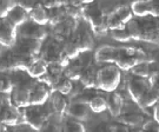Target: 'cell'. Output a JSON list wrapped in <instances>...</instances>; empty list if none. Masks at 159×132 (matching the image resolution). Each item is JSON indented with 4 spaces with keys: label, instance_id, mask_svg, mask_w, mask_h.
I'll list each match as a JSON object with an SVG mask.
<instances>
[{
    "label": "cell",
    "instance_id": "cell-1",
    "mask_svg": "<svg viewBox=\"0 0 159 132\" xmlns=\"http://www.w3.org/2000/svg\"><path fill=\"white\" fill-rule=\"evenodd\" d=\"M131 40L159 43V17H136L126 25Z\"/></svg>",
    "mask_w": 159,
    "mask_h": 132
},
{
    "label": "cell",
    "instance_id": "cell-2",
    "mask_svg": "<svg viewBox=\"0 0 159 132\" xmlns=\"http://www.w3.org/2000/svg\"><path fill=\"white\" fill-rule=\"evenodd\" d=\"M142 61H148L146 52L133 46H120L116 47V57L114 65H117L123 71H131L137 64Z\"/></svg>",
    "mask_w": 159,
    "mask_h": 132
},
{
    "label": "cell",
    "instance_id": "cell-3",
    "mask_svg": "<svg viewBox=\"0 0 159 132\" xmlns=\"http://www.w3.org/2000/svg\"><path fill=\"white\" fill-rule=\"evenodd\" d=\"M121 81L120 69L114 64H106L99 67L97 75V87L105 92H114Z\"/></svg>",
    "mask_w": 159,
    "mask_h": 132
},
{
    "label": "cell",
    "instance_id": "cell-4",
    "mask_svg": "<svg viewBox=\"0 0 159 132\" xmlns=\"http://www.w3.org/2000/svg\"><path fill=\"white\" fill-rule=\"evenodd\" d=\"M86 23L93 31L102 32L107 30V14L104 12L99 2H92L83 7V16Z\"/></svg>",
    "mask_w": 159,
    "mask_h": 132
},
{
    "label": "cell",
    "instance_id": "cell-5",
    "mask_svg": "<svg viewBox=\"0 0 159 132\" xmlns=\"http://www.w3.org/2000/svg\"><path fill=\"white\" fill-rule=\"evenodd\" d=\"M133 19V12L129 6H119L107 14V30L119 31L124 30L126 25Z\"/></svg>",
    "mask_w": 159,
    "mask_h": 132
},
{
    "label": "cell",
    "instance_id": "cell-6",
    "mask_svg": "<svg viewBox=\"0 0 159 132\" xmlns=\"http://www.w3.org/2000/svg\"><path fill=\"white\" fill-rule=\"evenodd\" d=\"M43 106L30 105L23 109L24 123L35 131H40L46 124V112Z\"/></svg>",
    "mask_w": 159,
    "mask_h": 132
},
{
    "label": "cell",
    "instance_id": "cell-7",
    "mask_svg": "<svg viewBox=\"0 0 159 132\" xmlns=\"http://www.w3.org/2000/svg\"><path fill=\"white\" fill-rule=\"evenodd\" d=\"M41 58L47 64H61L65 67L70 63V60L65 57L63 52V44L58 43L54 39L51 43H48L46 46H43Z\"/></svg>",
    "mask_w": 159,
    "mask_h": 132
},
{
    "label": "cell",
    "instance_id": "cell-8",
    "mask_svg": "<svg viewBox=\"0 0 159 132\" xmlns=\"http://www.w3.org/2000/svg\"><path fill=\"white\" fill-rule=\"evenodd\" d=\"M72 38L74 39L75 44L78 45L81 53L91 51L94 46V40L92 37L91 30H90V25L86 23L85 20L83 23L78 24Z\"/></svg>",
    "mask_w": 159,
    "mask_h": 132
},
{
    "label": "cell",
    "instance_id": "cell-9",
    "mask_svg": "<svg viewBox=\"0 0 159 132\" xmlns=\"http://www.w3.org/2000/svg\"><path fill=\"white\" fill-rule=\"evenodd\" d=\"M21 123H24L23 109H18L11 102L0 107V124L13 127Z\"/></svg>",
    "mask_w": 159,
    "mask_h": 132
},
{
    "label": "cell",
    "instance_id": "cell-10",
    "mask_svg": "<svg viewBox=\"0 0 159 132\" xmlns=\"http://www.w3.org/2000/svg\"><path fill=\"white\" fill-rule=\"evenodd\" d=\"M17 54L38 57L43 50V41L31 38H18L17 43L12 47Z\"/></svg>",
    "mask_w": 159,
    "mask_h": 132
},
{
    "label": "cell",
    "instance_id": "cell-11",
    "mask_svg": "<svg viewBox=\"0 0 159 132\" xmlns=\"http://www.w3.org/2000/svg\"><path fill=\"white\" fill-rule=\"evenodd\" d=\"M151 87L150 83L145 78H139L136 75H132L127 80V91L132 100L136 104H139L143 96L148 92V90Z\"/></svg>",
    "mask_w": 159,
    "mask_h": 132
},
{
    "label": "cell",
    "instance_id": "cell-12",
    "mask_svg": "<svg viewBox=\"0 0 159 132\" xmlns=\"http://www.w3.org/2000/svg\"><path fill=\"white\" fill-rule=\"evenodd\" d=\"M52 94V90L50 86L41 81H35L30 85V103L31 105H39L43 106L48 100Z\"/></svg>",
    "mask_w": 159,
    "mask_h": 132
},
{
    "label": "cell",
    "instance_id": "cell-13",
    "mask_svg": "<svg viewBox=\"0 0 159 132\" xmlns=\"http://www.w3.org/2000/svg\"><path fill=\"white\" fill-rule=\"evenodd\" d=\"M18 35L19 38H31L43 41L47 37V30L44 25H39L31 20H27L20 27H18Z\"/></svg>",
    "mask_w": 159,
    "mask_h": 132
},
{
    "label": "cell",
    "instance_id": "cell-14",
    "mask_svg": "<svg viewBox=\"0 0 159 132\" xmlns=\"http://www.w3.org/2000/svg\"><path fill=\"white\" fill-rule=\"evenodd\" d=\"M18 39V29L6 18L0 19V45L4 47H13Z\"/></svg>",
    "mask_w": 159,
    "mask_h": 132
},
{
    "label": "cell",
    "instance_id": "cell-15",
    "mask_svg": "<svg viewBox=\"0 0 159 132\" xmlns=\"http://www.w3.org/2000/svg\"><path fill=\"white\" fill-rule=\"evenodd\" d=\"M91 63L92 61L90 59H87L86 57H81V54H80L78 58L70 60L68 65L64 70V75L70 78L71 80H79L83 70Z\"/></svg>",
    "mask_w": 159,
    "mask_h": 132
},
{
    "label": "cell",
    "instance_id": "cell-16",
    "mask_svg": "<svg viewBox=\"0 0 159 132\" xmlns=\"http://www.w3.org/2000/svg\"><path fill=\"white\" fill-rule=\"evenodd\" d=\"M11 103L18 109H25L31 105L30 103V86L18 85L14 86L13 91L10 93Z\"/></svg>",
    "mask_w": 159,
    "mask_h": 132
},
{
    "label": "cell",
    "instance_id": "cell-17",
    "mask_svg": "<svg viewBox=\"0 0 159 132\" xmlns=\"http://www.w3.org/2000/svg\"><path fill=\"white\" fill-rule=\"evenodd\" d=\"M67 113L71 118L77 121H86L90 115V106L85 100H74L68 105Z\"/></svg>",
    "mask_w": 159,
    "mask_h": 132
},
{
    "label": "cell",
    "instance_id": "cell-18",
    "mask_svg": "<svg viewBox=\"0 0 159 132\" xmlns=\"http://www.w3.org/2000/svg\"><path fill=\"white\" fill-rule=\"evenodd\" d=\"M98 70H99V67H97V65L93 63H91L90 65H87L85 69L83 70V72H81L80 78H79V81L81 83L83 86L86 87V89L97 87Z\"/></svg>",
    "mask_w": 159,
    "mask_h": 132
},
{
    "label": "cell",
    "instance_id": "cell-19",
    "mask_svg": "<svg viewBox=\"0 0 159 132\" xmlns=\"http://www.w3.org/2000/svg\"><path fill=\"white\" fill-rule=\"evenodd\" d=\"M114 57H116V46L102 45L96 50L93 58L97 63L113 64Z\"/></svg>",
    "mask_w": 159,
    "mask_h": 132
},
{
    "label": "cell",
    "instance_id": "cell-20",
    "mask_svg": "<svg viewBox=\"0 0 159 132\" xmlns=\"http://www.w3.org/2000/svg\"><path fill=\"white\" fill-rule=\"evenodd\" d=\"M6 19L18 29L29 20V12H26L24 8L19 7V6H14L10 11V13L7 14Z\"/></svg>",
    "mask_w": 159,
    "mask_h": 132
},
{
    "label": "cell",
    "instance_id": "cell-21",
    "mask_svg": "<svg viewBox=\"0 0 159 132\" xmlns=\"http://www.w3.org/2000/svg\"><path fill=\"white\" fill-rule=\"evenodd\" d=\"M124 107L123 97L117 92H111L107 98V110L113 117H119Z\"/></svg>",
    "mask_w": 159,
    "mask_h": 132
},
{
    "label": "cell",
    "instance_id": "cell-22",
    "mask_svg": "<svg viewBox=\"0 0 159 132\" xmlns=\"http://www.w3.org/2000/svg\"><path fill=\"white\" fill-rule=\"evenodd\" d=\"M29 20L33 21L39 25H47L48 24V14H47V8L44 7L40 2L33 7V10L29 13Z\"/></svg>",
    "mask_w": 159,
    "mask_h": 132
},
{
    "label": "cell",
    "instance_id": "cell-23",
    "mask_svg": "<svg viewBox=\"0 0 159 132\" xmlns=\"http://www.w3.org/2000/svg\"><path fill=\"white\" fill-rule=\"evenodd\" d=\"M47 71H48V64L40 57L26 70L27 75L34 79H40L41 77H44L47 73Z\"/></svg>",
    "mask_w": 159,
    "mask_h": 132
},
{
    "label": "cell",
    "instance_id": "cell-24",
    "mask_svg": "<svg viewBox=\"0 0 159 132\" xmlns=\"http://www.w3.org/2000/svg\"><path fill=\"white\" fill-rule=\"evenodd\" d=\"M68 105L70 104L66 99V96H64L59 92H53L52 93V107H53L56 113L60 116L67 113Z\"/></svg>",
    "mask_w": 159,
    "mask_h": 132
},
{
    "label": "cell",
    "instance_id": "cell-25",
    "mask_svg": "<svg viewBox=\"0 0 159 132\" xmlns=\"http://www.w3.org/2000/svg\"><path fill=\"white\" fill-rule=\"evenodd\" d=\"M159 103V90L154 87H150L148 92L143 96V98L139 102V106L143 109H148V107H154Z\"/></svg>",
    "mask_w": 159,
    "mask_h": 132
},
{
    "label": "cell",
    "instance_id": "cell-26",
    "mask_svg": "<svg viewBox=\"0 0 159 132\" xmlns=\"http://www.w3.org/2000/svg\"><path fill=\"white\" fill-rule=\"evenodd\" d=\"M47 14H48V24L51 26H56L57 24H60L67 18L64 6H56L53 8H48Z\"/></svg>",
    "mask_w": 159,
    "mask_h": 132
},
{
    "label": "cell",
    "instance_id": "cell-27",
    "mask_svg": "<svg viewBox=\"0 0 159 132\" xmlns=\"http://www.w3.org/2000/svg\"><path fill=\"white\" fill-rule=\"evenodd\" d=\"M16 54L13 50L5 52L4 54L0 56V72L6 71H16Z\"/></svg>",
    "mask_w": 159,
    "mask_h": 132
},
{
    "label": "cell",
    "instance_id": "cell-28",
    "mask_svg": "<svg viewBox=\"0 0 159 132\" xmlns=\"http://www.w3.org/2000/svg\"><path fill=\"white\" fill-rule=\"evenodd\" d=\"M73 80H71L70 78L67 77H65V75H61L58 81L54 84V86L52 89V93L53 92H59V93H61L64 96H68L72 90H73Z\"/></svg>",
    "mask_w": 159,
    "mask_h": 132
},
{
    "label": "cell",
    "instance_id": "cell-29",
    "mask_svg": "<svg viewBox=\"0 0 159 132\" xmlns=\"http://www.w3.org/2000/svg\"><path fill=\"white\" fill-rule=\"evenodd\" d=\"M63 52L64 54H65V57L67 58L68 60H73V59L78 58L81 54L79 47L75 44V41H74L72 37L68 38L67 40L63 43Z\"/></svg>",
    "mask_w": 159,
    "mask_h": 132
},
{
    "label": "cell",
    "instance_id": "cell-30",
    "mask_svg": "<svg viewBox=\"0 0 159 132\" xmlns=\"http://www.w3.org/2000/svg\"><path fill=\"white\" fill-rule=\"evenodd\" d=\"M89 106L90 110L94 113H102L107 110V99H105L102 96H93L89 99Z\"/></svg>",
    "mask_w": 159,
    "mask_h": 132
},
{
    "label": "cell",
    "instance_id": "cell-31",
    "mask_svg": "<svg viewBox=\"0 0 159 132\" xmlns=\"http://www.w3.org/2000/svg\"><path fill=\"white\" fill-rule=\"evenodd\" d=\"M131 10L133 12V16L139 18L148 17L150 16V10H148V4L146 0H134L131 4Z\"/></svg>",
    "mask_w": 159,
    "mask_h": 132
},
{
    "label": "cell",
    "instance_id": "cell-32",
    "mask_svg": "<svg viewBox=\"0 0 159 132\" xmlns=\"http://www.w3.org/2000/svg\"><path fill=\"white\" fill-rule=\"evenodd\" d=\"M119 121L125 124V125H130V126H137L139 125L140 123L144 121V117L140 113H137V112H129V113H124V115H120Z\"/></svg>",
    "mask_w": 159,
    "mask_h": 132
},
{
    "label": "cell",
    "instance_id": "cell-33",
    "mask_svg": "<svg viewBox=\"0 0 159 132\" xmlns=\"http://www.w3.org/2000/svg\"><path fill=\"white\" fill-rule=\"evenodd\" d=\"M63 132H86L85 126L80 121H77L74 118H67L63 124Z\"/></svg>",
    "mask_w": 159,
    "mask_h": 132
},
{
    "label": "cell",
    "instance_id": "cell-34",
    "mask_svg": "<svg viewBox=\"0 0 159 132\" xmlns=\"http://www.w3.org/2000/svg\"><path fill=\"white\" fill-rule=\"evenodd\" d=\"M131 73H132V75L146 79L152 73L151 69H150V63L148 61H142V63L137 64L133 69H131Z\"/></svg>",
    "mask_w": 159,
    "mask_h": 132
},
{
    "label": "cell",
    "instance_id": "cell-35",
    "mask_svg": "<svg viewBox=\"0 0 159 132\" xmlns=\"http://www.w3.org/2000/svg\"><path fill=\"white\" fill-rule=\"evenodd\" d=\"M13 89H14L13 81L6 75H0V93L10 94L13 91Z\"/></svg>",
    "mask_w": 159,
    "mask_h": 132
},
{
    "label": "cell",
    "instance_id": "cell-36",
    "mask_svg": "<svg viewBox=\"0 0 159 132\" xmlns=\"http://www.w3.org/2000/svg\"><path fill=\"white\" fill-rule=\"evenodd\" d=\"M14 6H17L16 0H0V19L7 17Z\"/></svg>",
    "mask_w": 159,
    "mask_h": 132
},
{
    "label": "cell",
    "instance_id": "cell-37",
    "mask_svg": "<svg viewBox=\"0 0 159 132\" xmlns=\"http://www.w3.org/2000/svg\"><path fill=\"white\" fill-rule=\"evenodd\" d=\"M64 7H65V11L68 18H73L78 20V18L83 16V7L80 5H67Z\"/></svg>",
    "mask_w": 159,
    "mask_h": 132
},
{
    "label": "cell",
    "instance_id": "cell-38",
    "mask_svg": "<svg viewBox=\"0 0 159 132\" xmlns=\"http://www.w3.org/2000/svg\"><path fill=\"white\" fill-rule=\"evenodd\" d=\"M111 35H112V38L116 39V40H119V41L131 40L130 33L126 30V27L124 30H119V31H111Z\"/></svg>",
    "mask_w": 159,
    "mask_h": 132
},
{
    "label": "cell",
    "instance_id": "cell-39",
    "mask_svg": "<svg viewBox=\"0 0 159 132\" xmlns=\"http://www.w3.org/2000/svg\"><path fill=\"white\" fill-rule=\"evenodd\" d=\"M38 2H39V0H16L17 6L24 8L25 11L29 12V13L33 10V7L37 5Z\"/></svg>",
    "mask_w": 159,
    "mask_h": 132
},
{
    "label": "cell",
    "instance_id": "cell-40",
    "mask_svg": "<svg viewBox=\"0 0 159 132\" xmlns=\"http://www.w3.org/2000/svg\"><path fill=\"white\" fill-rule=\"evenodd\" d=\"M148 4L150 16L159 17V0H146Z\"/></svg>",
    "mask_w": 159,
    "mask_h": 132
},
{
    "label": "cell",
    "instance_id": "cell-41",
    "mask_svg": "<svg viewBox=\"0 0 159 132\" xmlns=\"http://www.w3.org/2000/svg\"><path fill=\"white\" fill-rule=\"evenodd\" d=\"M140 132H159V125L153 121H148L143 125Z\"/></svg>",
    "mask_w": 159,
    "mask_h": 132
},
{
    "label": "cell",
    "instance_id": "cell-42",
    "mask_svg": "<svg viewBox=\"0 0 159 132\" xmlns=\"http://www.w3.org/2000/svg\"><path fill=\"white\" fill-rule=\"evenodd\" d=\"M148 83H150V85L154 89H157L159 90V71H156V72H152L150 77H148Z\"/></svg>",
    "mask_w": 159,
    "mask_h": 132
},
{
    "label": "cell",
    "instance_id": "cell-43",
    "mask_svg": "<svg viewBox=\"0 0 159 132\" xmlns=\"http://www.w3.org/2000/svg\"><path fill=\"white\" fill-rule=\"evenodd\" d=\"M40 132H63V130H60V127L58 126L56 123H46L44 127L40 130Z\"/></svg>",
    "mask_w": 159,
    "mask_h": 132
},
{
    "label": "cell",
    "instance_id": "cell-44",
    "mask_svg": "<svg viewBox=\"0 0 159 132\" xmlns=\"http://www.w3.org/2000/svg\"><path fill=\"white\" fill-rule=\"evenodd\" d=\"M39 2L44 7H46L47 10L48 8H53L56 6H59L58 5V0H39Z\"/></svg>",
    "mask_w": 159,
    "mask_h": 132
},
{
    "label": "cell",
    "instance_id": "cell-45",
    "mask_svg": "<svg viewBox=\"0 0 159 132\" xmlns=\"http://www.w3.org/2000/svg\"><path fill=\"white\" fill-rule=\"evenodd\" d=\"M153 119L159 125V103L153 107Z\"/></svg>",
    "mask_w": 159,
    "mask_h": 132
},
{
    "label": "cell",
    "instance_id": "cell-46",
    "mask_svg": "<svg viewBox=\"0 0 159 132\" xmlns=\"http://www.w3.org/2000/svg\"><path fill=\"white\" fill-rule=\"evenodd\" d=\"M92 132H106V131H105V127L102 126V125H100V126H98L97 129H94Z\"/></svg>",
    "mask_w": 159,
    "mask_h": 132
},
{
    "label": "cell",
    "instance_id": "cell-47",
    "mask_svg": "<svg viewBox=\"0 0 159 132\" xmlns=\"http://www.w3.org/2000/svg\"><path fill=\"white\" fill-rule=\"evenodd\" d=\"M96 0H80V2L81 4H84V5H90L92 2H94Z\"/></svg>",
    "mask_w": 159,
    "mask_h": 132
},
{
    "label": "cell",
    "instance_id": "cell-48",
    "mask_svg": "<svg viewBox=\"0 0 159 132\" xmlns=\"http://www.w3.org/2000/svg\"><path fill=\"white\" fill-rule=\"evenodd\" d=\"M158 61H159V56H158Z\"/></svg>",
    "mask_w": 159,
    "mask_h": 132
}]
</instances>
